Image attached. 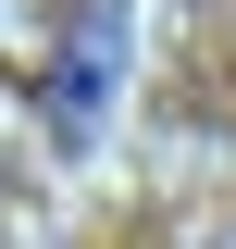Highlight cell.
Here are the masks:
<instances>
[{"label": "cell", "instance_id": "1", "mask_svg": "<svg viewBox=\"0 0 236 249\" xmlns=\"http://www.w3.org/2000/svg\"><path fill=\"white\" fill-rule=\"evenodd\" d=\"M124 75H137V0H75L50 37V75H37V137L50 162H87L124 112Z\"/></svg>", "mask_w": 236, "mask_h": 249}]
</instances>
